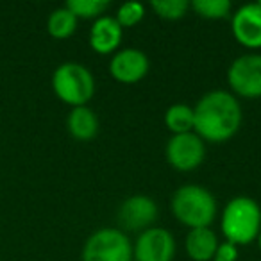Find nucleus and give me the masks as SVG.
Masks as SVG:
<instances>
[{
	"label": "nucleus",
	"mask_w": 261,
	"mask_h": 261,
	"mask_svg": "<svg viewBox=\"0 0 261 261\" xmlns=\"http://www.w3.org/2000/svg\"><path fill=\"white\" fill-rule=\"evenodd\" d=\"M149 58L140 48H122L109 61V73L122 84H136L149 73Z\"/></svg>",
	"instance_id": "obj_11"
},
{
	"label": "nucleus",
	"mask_w": 261,
	"mask_h": 261,
	"mask_svg": "<svg viewBox=\"0 0 261 261\" xmlns=\"http://www.w3.org/2000/svg\"><path fill=\"white\" fill-rule=\"evenodd\" d=\"M174 256L175 240L168 229H145L133 243V261H172Z\"/></svg>",
	"instance_id": "obj_8"
},
{
	"label": "nucleus",
	"mask_w": 261,
	"mask_h": 261,
	"mask_svg": "<svg viewBox=\"0 0 261 261\" xmlns=\"http://www.w3.org/2000/svg\"><path fill=\"white\" fill-rule=\"evenodd\" d=\"M52 90L59 100L72 108L88 106L95 95V77L81 63H63L52 73Z\"/></svg>",
	"instance_id": "obj_4"
},
{
	"label": "nucleus",
	"mask_w": 261,
	"mask_h": 261,
	"mask_svg": "<svg viewBox=\"0 0 261 261\" xmlns=\"http://www.w3.org/2000/svg\"><path fill=\"white\" fill-rule=\"evenodd\" d=\"M256 242H257V247H259V250H261V231H259V234H257Z\"/></svg>",
	"instance_id": "obj_22"
},
{
	"label": "nucleus",
	"mask_w": 261,
	"mask_h": 261,
	"mask_svg": "<svg viewBox=\"0 0 261 261\" xmlns=\"http://www.w3.org/2000/svg\"><path fill=\"white\" fill-rule=\"evenodd\" d=\"M123 38V29L118 25L115 16H100L90 29V47L100 56L115 54Z\"/></svg>",
	"instance_id": "obj_12"
},
{
	"label": "nucleus",
	"mask_w": 261,
	"mask_h": 261,
	"mask_svg": "<svg viewBox=\"0 0 261 261\" xmlns=\"http://www.w3.org/2000/svg\"><path fill=\"white\" fill-rule=\"evenodd\" d=\"M259 113H261V106H259Z\"/></svg>",
	"instance_id": "obj_23"
},
{
	"label": "nucleus",
	"mask_w": 261,
	"mask_h": 261,
	"mask_svg": "<svg viewBox=\"0 0 261 261\" xmlns=\"http://www.w3.org/2000/svg\"><path fill=\"white\" fill-rule=\"evenodd\" d=\"M231 93L243 98H261V54H243L227 70Z\"/></svg>",
	"instance_id": "obj_6"
},
{
	"label": "nucleus",
	"mask_w": 261,
	"mask_h": 261,
	"mask_svg": "<svg viewBox=\"0 0 261 261\" xmlns=\"http://www.w3.org/2000/svg\"><path fill=\"white\" fill-rule=\"evenodd\" d=\"M206 158V143L195 133L174 135L167 143V160L177 172H192Z\"/></svg>",
	"instance_id": "obj_7"
},
{
	"label": "nucleus",
	"mask_w": 261,
	"mask_h": 261,
	"mask_svg": "<svg viewBox=\"0 0 261 261\" xmlns=\"http://www.w3.org/2000/svg\"><path fill=\"white\" fill-rule=\"evenodd\" d=\"M218 236L211 227L190 229L185 238L186 254L192 261H211L218 247Z\"/></svg>",
	"instance_id": "obj_13"
},
{
	"label": "nucleus",
	"mask_w": 261,
	"mask_h": 261,
	"mask_svg": "<svg viewBox=\"0 0 261 261\" xmlns=\"http://www.w3.org/2000/svg\"><path fill=\"white\" fill-rule=\"evenodd\" d=\"M231 31L234 40L249 50L261 48V4H245L231 15Z\"/></svg>",
	"instance_id": "obj_10"
},
{
	"label": "nucleus",
	"mask_w": 261,
	"mask_h": 261,
	"mask_svg": "<svg viewBox=\"0 0 261 261\" xmlns=\"http://www.w3.org/2000/svg\"><path fill=\"white\" fill-rule=\"evenodd\" d=\"M211 261H238V247L229 242L218 243L217 250H215V256Z\"/></svg>",
	"instance_id": "obj_21"
},
{
	"label": "nucleus",
	"mask_w": 261,
	"mask_h": 261,
	"mask_svg": "<svg viewBox=\"0 0 261 261\" xmlns=\"http://www.w3.org/2000/svg\"><path fill=\"white\" fill-rule=\"evenodd\" d=\"M150 8L160 18L174 22V20H181L188 13L190 2L188 0H154L150 2Z\"/></svg>",
	"instance_id": "obj_19"
},
{
	"label": "nucleus",
	"mask_w": 261,
	"mask_h": 261,
	"mask_svg": "<svg viewBox=\"0 0 261 261\" xmlns=\"http://www.w3.org/2000/svg\"><path fill=\"white\" fill-rule=\"evenodd\" d=\"M145 16V8L140 2H125L118 8L116 11L115 20L118 22V25L122 29H127V27H135L142 22V18Z\"/></svg>",
	"instance_id": "obj_20"
},
{
	"label": "nucleus",
	"mask_w": 261,
	"mask_h": 261,
	"mask_svg": "<svg viewBox=\"0 0 261 261\" xmlns=\"http://www.w3.org/2000/svg\"><path fill=\"white\" fill-rule=\"evenodd\" d=\"M193 123H195L193 108H190L188 104H174L165 113V125L172 133V136L192 133Z\"/></svg>",
	"instance_id": "obj_16"
},
{
	"label": "nucleus",
	"mask_w": 261,
	"mask_h": 261,
	"mask_svg": "<svg viewBox=\"0 0 261 261\" xmlns=\"http://www.w3.org/2000/svg\"><path fill=\"white\" fill-rule=\"evenodd\" d=\"M66 129L77 142H90L98 133V118L93 109L88 106L72 108L66 118Z\"/></svg>",
	"instance_id": "obj_14"
},
{
	"label": "nucleus",
	"mask_w": 261,
	"mask_h": 261,
	"mask_svg": "<svg viewBox=\"0 0 261 261\" xmlns=\"http://www.w3.org/2000/svg\"><path fill=\"white\" fill-rule=\"evenodd\" d=\"M81 261H133V242L122 229H97L84 242Z\"/></svg>",
	"instance_id": "obj_5"
},
{
	"label": "nucleus",
	"mask_w": 261,
	"mask_h": 261,
	"mask_svg": "<svg viewBox=\"0 0 261 261\" xmlns=\"http://www.w3.org/2000/svg\"><path fill=\"white\" fill-rule=\"evenodd\" d=\"M66 8L73 13L77 20H97L104 16L108 11L109 2L108 0H68Z\"/></svg>",
	"instance_id": "obj_18"
},
{
	"label": "nucleus",
	"mask_w": 261,
	"mask_h": 261,
	"mask_svg": "<svg viewBox=\"0 0 261 261\" xmlns=\"http://www.w3.org/2000/svg\"><path fill=\"white\" fill-rule=\"evenodd\" d=\"M190 8L206 20H224L231 16L232 4L229 0H193Z\"/></svg>",
	"instance_id": "obj_17"
},
{
	"label": "nucleus",
	"mask_w": 261,
	"mask_h": 261,
	"mask_svg": "<svg viewBox=\"0 0 261 261\" xmlns=\"http://www.w3.org/2000/svg\"><path fill=\"white\" fill-rule=\"evenodd\" d=\"M158 218V204L149 195H130L118 207V224L122 231L143 232Z\"/></svg>",
	"instance_id": "obj_9"
},
{
	"label": "nucleus",
	"mask_w": 261,
	"mask_h": 261,
	"mask_svg": "<svg viewBox=\"0 0 261 261\" xmlns=\"http://www.w3.org/2000/svg\"><path fill=\"white\" fill-rule=\"evenodd\" d=\"M220 229L225 242L232 245H249L261 231V207L252 197H232L224 206Z\"/></svg>",
	"instance_id": "obj_2"
},
{
	"label": "nucleus",
	"mask_w": 261,
	"mask_h": 261,
	"mask_svg": "<svg viewBox=\"0 0 261 261\" xmlns=\"http://www.w3.org/2000/svg\"><path fill=\"white\" fill-rule=\"evenodd\" d=\"M193 133L204 143H225L240 130L242 106L238 98L225 90H213L199 98L193 108Z\"/></svg>",
	"instance_id": "obj_1"
},
{
	"label": "nucleus",
	"mask_w": 261,
	"mask_h": 261,
	"mask_svg": "<svg viewBox=\"0 0 261 261\" xmlns=\"http://www.w3.org/2000/svg\"><path fill=\"white\" fill-rule=\"evenodd\" d=\"M77 22L79 20L73 16L66 6L58 8L48 15L47 18V33L50 34L54 40H66L70 38L77 29Z\"/></svg>",
	"instance_id": "obj_15"
},
{
	"label": "nucleus",
	"mask_w": 261,
	"mask_h": 261,
	"mask_svg": "<svg viewBox=\"0 0 261 261\" xmlns=\"http://www.w3.org/2000/svg\"><path fill=\"white\" fill-rule=\"evenodd\" d=\"M172 215L190 229L210 227L217 218V199L200 185H185L177 188L170 200Z\"/></svg>",
	"instance_id": "obj_3"
}]
</instances>
